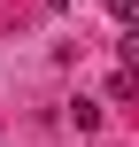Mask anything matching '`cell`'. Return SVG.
Segmentation results:
<instances>
[{
  "instance_id": "cell-2",
  "label": "cell",
  "mask_w": 139,
  "mask_h": 147,
  "mask_svg": "<svg viewBox=\"0 0 139 147\" xmlns=\"http://www.w3.org/2000/svg\"><path fill=\"white\" fill-rule=\"evenodd\" d=\"M116 54H124V70L139 78V31H124V39H116Z\"/></svg>"
},
{
  "instance_id": "cell-1",
  "label": "cell",
  "mask_w": 139,
  "mask_h": 147,
  "mask_svg": "<svg viewBox=\"0 0 139 147\" xmlns=\"http://www.w3.org/2000/svg\"><path fill=\"white\" fill-rule=\"evenodd\" d=\"M108 101H139V78H132V70H116V78H108Z\"/></svg>"
},
{
  "instance_id": "cell-4",
  "label": "cell",
  "mask_w": 139,
  "mask_h": 147,
  "mask_svg": "<svg viewBox=\"0 0 139 147\" xmlns=\"http://www.w3.org/2000/svg\"><path fill=\"white\" fill-rule=\"evenodd\" d=\"M46 8H70V0H46Z\"/></svg>"
},
{
  "instance_id": "cell-3",
  "label": "cell",
  "mask_w": 139,
  "mask_h": 147,
  "mask_svg": "<svg viewBox=\"0 0 139 147\" xmlns=\"http://www.w3.org/2000/svg\"><path fill=\"white\" fill-rule=\"evenodd\" d=\"M108 16L116 23H139V0H108Z\"/></svg>"
}]
</instances>
